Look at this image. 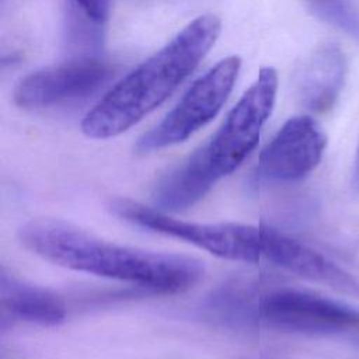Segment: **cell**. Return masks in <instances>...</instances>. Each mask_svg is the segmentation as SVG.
I'll list each match as a JSON object with an SVG mask.
<instances>
[{
    "label": "cell",
    "instance_id": "obj_1",
    "mask_svg": "<svg viewBox=\"0 0 359 359\" xmlns=\"http://www.w3.org/2000/svg\"><path fill=\"white\" fill-rule=\"evenodd\" d=\"M109 208L121 219L182 240L216 257L248 264L266 262L341 293L359 296V279L321 252L275 229L230 222H185L126 198L111 201Z\"/></svg>",
    "mask_w": 359,
    "mask_h": 359
},
{
    "label": "cell",
    "instance_id": "obj_2",
    "mask_svg": "<svg viewBox=\"0 0 359 359\" xmlns=\"http://www.w3.org/2000/svg\"><path fill=\"white\" fill-rule=\"evenodd\" d=\"M21 244L41 258L90 275L116 279L154 293H178L203 275L199 259L105 241L59 219H32L18 230Z\"/></svg>",
    "mask_w": 359,
    "mask_h": 359
},
{
    "label": "cell",
    "instance_id": "obj_3",
    "mask_svg": "<svg viewBox=\"0 0 359 359\" xmlns=\"http://www.w3.org/2000/svg\"><path fill=\"white\" fill-rule=\"evenodd\" d=\"M222 20L203 13L187 22L165 45L114 84L86 114L81 132L90 139H111L129 130L158 108L213 49Z\"/></svg>",
    "mask_w": 359,
    "mask_h": 359
},
{
    "label": "cell",
    "instance_id": "obj_4",
    "mask_svg": "<svg viewBox=\"0 0 359 359\" xmlns=\"http://www.w3.org/2000/svg\"><path fill=\"white\" fill-rule=\"evenodd\" d=\"M223 320L252 323L269 330L309 335H332L359 330V311L332 299L290 287L259 296L234 287L212 302Z\"/></svg>",
    "mask_w": 359,
    "mask_h": 359
},
{
    "label": "cell",
    "instance_id": "obj_5",
    "mask_svg": "<svg viewBox=\"0 0 359 359\" xmlns=\"http://www.w3.org/2000/svg\"><path fill=\"white\" fill-rule=\"evenodd\" d=\"M278 86L276 70L272 66L261 67L220 128L195 150L215 182L231 174L257 147L264 125L273 111Z\"/></svg>",
    "mask_w": 359,
    "mask_h": 359
},
{
    "label": "cell",
    "instance_id": "obj_6",
    "mask_svg": "<svg viewBox=\"0 0 359 359\" xmlns=\"http://www.w3.org/2000/svg\"><path fill=\"white\" fill-rule=\"evenodd\" d=\"M241 70V59L230 55L216 62L184 93L174 108L136 143L139 154L158 151L188 140L208 125L229 100Z\"/></svg>",
    "mask_w": 359,
    "mask_h": 359
},
{
    "label": "cell",
    "instance_id": "obj_7",
    "mask_svg": "<svg viewBox=\"0 0 359 359\" xmlns=\"http://www.w3.org/2000/svg\"><path fill=\"white\" fill-rule=\"evenodd\" d=\"M114 76V66L97 57H79L35 70L18 81L13 101L21 109H45L84 98Z\"/></svg>",
    "mask_w": 359,
    "mask_h": 359
},
{
    "label": "cell",
    "instance_id": "obj_8",
    "mask_svg": "<svg viewBox=\"0 0 359 359\" xmlns=\"http://www.w3.org/2000/svg\"><path fill=\"white\" fill-rule=\"evenodd\" d=\"M327 135L311 115L289 118L261 150L255 177L264 182H294L320 164Z\"/></svg>",
    "mask_w": 359,
    "mask_h": 359
},
{
    "label": "cell",
    "instance_id": "obj_9",
    "mask_svg": "<svg viewBox=\"0 0 359 359\" xmlns=\"http://www.w3.org/2000/svg\"><path fill=\"white\" fill-rule=\"evenodd\" d=\"M348 74V59L337 43H321L293 76L296 101L309 112L327 114L337 104Z\"/></svg>",
    "mask_w": 359,
    "mask_h": 359
},
{
    "label": "cell",
    "instance_id": "obj_10",
    "mask_svg": "<svg viewBox=\"0 0 359 359\" xmlns=\"http://www.w3.org/2000/svg\"><path fill=\"white\" fill-rule=\"evenodd\" d=\"M1 317L39 325H57L66 318L65 302L49 289L0 273Z\"/></svg>",
    "mask_w": 359,
    "mask_h": 359
},
{
    "label": "cell",
    "instance_id": "obj_11",
    "mask_svg": "<svg viewBox=\"0 0 359 359\" xmlns=\"http://www.w3.org/2000/svg\"><path fill=\"white\" fill-rule=\"evenodd\" d=\"M215 184L194 151L160 180L153 194L154 208L165 213L182 212L199 202Z\"/></svg>",
    "mask_w": 359,
    "mask_h": 359
},
{
    "label": "cell",
    "instance_id": "obj_12",
    "mask_svg": "<svg viewBox=\"0 0 359 359\" xmlns=\"http://www.w3.org/2000/svg\"><path fill=\"white\" fill-rule=\"evenodd\" d=\"M323 21L359 43V0H304Z\"/></svg>",
    "mask_w": 359,
    "mask_h": 359
},
{
    "label": "cell",
    "instance_id": "obj_13",
    "mask_svg": "<svg viewBox=\"0 0 359 359\" xmlns=\"http://www.w3.org/2000/svg\"><path fill=\"white\" fill-rule=\"evenodd\" d=\"M80 13L91 21V24L102 25L109 20L112 0H73Z\"/></svg>",
    "mask_w": 359,
    "mask_h": 359
},
{
    "label": "cell",
    "instance_id": "obj_14",
    "mask_svg": "<svg viewBox=\"0 0 359 359\" xmlns=\"http://www.w3.org/2000/svg\"><path fill=\"white\" fill-rule=\"evenodd\" d=\"M352 184H353L355 188L359 189V144H358V149H356V156H355V163H353Z\"/></svg>",
    "mask_w": 359,
    "mask_h": 359
}]
</instances>
